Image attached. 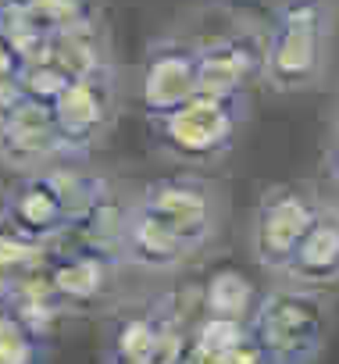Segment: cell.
Segmentation results:
<instances>
[{
    "mask_svg": "<svg viewBox=\"0 0 339 364\" xmlns=\"http://www.w3.org/2000/svg\"><path fill=\"white\" fill-rule=\"evenodd\" d=\"M332 47L328 0H279L261 40V79L275 93H303L318 86Z\"/></svg>",
    "mask_w": 339,
    "mask_h": 364,
    "instance_id": "cell-1",
    "label": "cell"
},
{
    "mask_svg": "<svg viewBox=\"0 0 339 364\" xmlns=\"http://www.w3.org/2000/svg\"><path fill=\"white\" fill-rule=\"evenodd\" d=\"M247 97H208L197 93L183 107L168 111L161 118H150V136L161 154L176 157L190 168L218 164L240 139V129L247 122Z\"/></svg>",
    "mask_w": 339,
    "mask_h": 364,
    "instance_id": "cell-2",
    "label": "cell"
},
{
    "mask_svg": "<svg viewBox=\"0 0 339 364\" xmlns=\"http://www.w3.org/2000/svg\"><path fill=\"white\" fill-rule=\"evenodd\" d=\"M118 268H122V257L114 250L72 240V243L50 247L40 272H43L54 300L65 311H90L111 293Z\"/></svg>",
    "mask_w": 339,
    "mask_h": 364,
    "instance_id": "cell-6",
    "label": "cell"
},
{
    "mask_svg": "<svg viewBox=\"0 0 339 364\" xmlns=\"http://www.w3.org/2000/svg\"><path fill=\"white\" fill-rule=\"evenodd\" d=\"M0 364H47V339L33 332L0 296Z\"/></svg>",
    "mask_w": 339,
    "mask_h": 364,
    "instance_id": "cell-15",
    "label": "cell"
},
{
    "mask_svg": "<svg viewBox=\"0 0 339 364\" xmlns=\"http://www.w3.org/2000/svg\"><path fill=\"white\" fill-rule=\"evenodd\" d=\"M43 61H50L54 68H61L72 82L75 79H97V75H111V58H107V43H104V33L97 29V18L93 22H82V26H72V29H61V33H50V43H47V54Z\"/></svg>",
    "mask_w": 339,
    "mask_h": 364,
    "instance_id": "cell-12",
    "label": "cell"
},
{
    "mask_svg": "<svg viewBox=\"0 0 339 364\" xmlns=\"http://www.w3.org/2000/svg\"><path fill=\"white\" fill-rule=\"evenodd\" d=\"M18 8H26L43 29L61 33L82 22H93V8L90 0H15Z\"/></svg>",
    "mask_w": 339,
    "mask_h": 364,
    "instance_id": "cell-16",
    "label": "cell"
},
{
    "mask_svg": "<svg viewBox=\"0 0 339 364\" xmlns=\"http://www.w3.org/2000/svg\"><path fill=\"white\" fill-rule=\"evenodd\" d=\"M264 50L243 36H222L200 43V93L208 97H247V82L261 75Z\"/></svg>",
    "mask_w": 339,
    "mask_h": 364,
    "instance_id": "cell-10",
    "label": "cell"
},
{
    "mask_svg": "<svg viewBox=\"0 0 339 364\" xmlns=\"http://www.w3.org/2000/svg\"><path fill=\"white\" fill-rule=\"evenodd\" d=\"M282 279L311 293H325L339 286V208L325 204V211L318 215V222L296 247Z\"/></svg>",
    "mask_w": 339,
    "mask_h": 364,
    "instance_id": "cell-11",
    "label": "cell"
},
{
    "mask_svg": "<svg viewBox=\"0 0 339 364\" xmlns=\"http://www.w3.org/2000/svg\"><path fill=\"white\" fill-rule=\"evenodd\" d=\"M154 222H161L176 240H183L193 254H204L225 218V200L215 182L204 175H164L154 178L132 200Z\"/></svg>",
    "mask_w": 339,
    "mask_h": 364,
    "instance_id": "cell-4",
    "label": "cell"
},
{
    "mask_svg": "<svg viewBox=\"0 0 339 364\" xmlns=\"http://www.w3.org/2000/svg\"><path fill=\"white\" fill-rule=\"evenodd\" d=\"M200 72V43L179 40V36H164L157 40L139 65V111L143 118H161L168 111L183 107L186 100H193L200 93L197 82Z\"/></svg>",
    "mask_w": 339,
    "mask_h": 364,
    "instance_id": "cell-7",
    "label": "cell"
},
{
    "mask_svg": "<svg viewBox=\"0 0 339 364\" xmlns=\"http://www.w3.org/2000/svg\"><path fill=\"white\" fill-rule=\"evenodd\" d=\"M328 328L332 318L325 296L289 282L279 289H264L247 321L250 339L271 364H311L321 353Z\"/></svg>",
    "mask_w": 339,
    "mask_h": 364,
    "instance_id": "cell-3",
    "label": "cell"
},
{
    "mask_svg": "<svg viewBox=\"0 0 339 364\" xmlns=\"http://www.w3.org/2000/svg\"><path fill=\"white\" fill-rule=\"evenodd\" d=\"M321 211H325V200L311 186H271L257 200L254 222H250L254 261L264 272L282 279L296 247L303 243V236L311 232V225L318 222Z\"/></svg>",
    "mask_w": 339,
    "mask_h": 364,
    "instance_id": "cell-5",
    "label": "cell"
},
{
    "mask_svg": "<svg viewBox=\"0 0 339 364\" xmlns=\"http://www.w3.org/2000/svg\"><path fill=\"white\" fill-rule=\"evenodd\" d=\"M68 82H72V79H68L61 68H54L50 61H33V65H22V72H18L22 93L33 97V100H40V104H54V100L65 93Z\"/></svg>",
    "mask_w": 339,
    "mask_h": 364,
    "instance_id": "cell-17",
    "label": "cell"
},
{
    "mask_svg": "<svg viewBox=\"0 0 339 364\" xmlns=\"http://www.w3.org/2000/svg\"><path fill=\"white\" fill-rule=\"evenodd\" d=\"M50 107H54V118H58L68 161L86 157L100 143V136L111 129V122H114V107H118L114 72L111 75H97V79L68 82L65 93Z\"/></svg>",
    "mask_w": 339,
    "mask_h": 364,
    "instance_id": "cell-9",
    "label": "cell"
},
{
    "mask_svg": "<svg viewBox=\"0 0 339 364\" xmlns=\"http://www.w3.org/2000/svg\"><path fill=\"white\" fill-rule=\"evenodd\" d=\"M0 161L18 175L68 161L50 104L22 97L0 111Z\"/></svg>",
    "mask_w": 339,
    "mask_h": 364,
    "instance_id": "cell-8",
    "label": "cell"
},
{
    "mask_svg": "<svg viewBox=\"0 0 339 364\" xmlns=\"http://www.w3.org/2000/svg\"><path fill=\"white\" fill-rule=\"evenodd\" d=\"M257 300H261V293L250 282V275L240 272L236 264H225V268L211 272V279L204 282V289H200V314L229 318V321H250Z\"/></svg>",
    "mask_w": 339,
    "mask_h": 364,
    "instance_id": "cell-13",
    "label": "cell"
},
{
    "mask_svg": "<svg viewBox=\"0 0 339 364\" xmlns=\"http://www.w3.org/2000/svg\"><path fill=\"white\" fill-rule=\"evenodd\" d=\"M328 175H332L335 186H339V136H335V143L328 146Z\"/></svg>",
    "mask_w": 339,
    "mask_h": 364,
    "instance_id": "cell-19",
    "label": "cell"
},
{
    "mask_svg": "<svg viewBox=\"0 0 339 364\" xmlns=\"http://www.w3.org/2000/svg\"><path fill=\"white\" fill-rule=\"evenodd\" d=\"M18 72H22V61H18V54L11 50L4 29H0V79H15Z\"/></svg>",
    "mask_w": 339,
    "mask_h": 364,
    "instance_id": "cell-18",
    "label": "cell"
},
{
    "mask_svg": "<svg viewBox=\"0 0 339 364\" xmlns=\"http://www.w3.org/2000/svg\"><path fill=\"white\" fill-rule=\"evenodd\" d=\"M47 254H50V247H40L29 236H22L4 218V211H0V286H11V282L40 272Z\"/></svg>",
    "mask_w": 339,
    "mask_h": 364,
    "instance_id": "cell-14",
    "label": "cell"
}]
</instances>
